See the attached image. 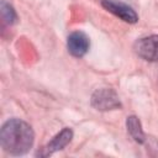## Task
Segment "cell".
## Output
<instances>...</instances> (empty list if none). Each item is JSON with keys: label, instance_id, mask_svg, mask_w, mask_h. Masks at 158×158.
Instances as JSON below:
<instances>
[{"label": "cell", "instance_id": "8992f818", "mask_svg": "<svg viewBox=\"0 0 158 158\" xmlns=\"http://www.w3.org/2000/svg\"><path fill=\"white\" fill-rule=\"evenodd\" d=\"M67 47H68V51L72 56L80 58V57L85 56V53L89 51L90 41L84 32L74 31L68 36Z\"/></svg>", "mask_w": 158, "mask_h": 158}, {"label": "cell", "instance_id": "5b68a950", "mask_svg": "<svg viewBox=\"0 0 158 158\" xmlns=\"http://www.w3.org/2000/svg\"><path fill=\"white\" fill-rule=\"evenodd\" d=\"M73 138V131L68 127L63 128L59 133H57L41 151L37 152V156L40 157H48L51 154H53L57 151L63 149Z\"/></svg>", "mask_w": 158, "mask_h": 158}, {"label": "cell", "instance_id": "52a82bcc", "mask_svg": "<svg viewBox=\"0 0 158 158\" xmlns=\"http://www.w3.org/2000/svg\"><path fill=\"white\" fill-rule=\"evenodd\" d=\"M126 125H127V131L128 133L131 135V137L138 142V143H143L146 141V135L142 130V126H141V122L138 120V117L136 116H130L127 117V121H126Z\"/></svg>", "mask_w": 158, "mask_h": 158}, {"label": "cell", "instance_id": "7a4b0ae2", "mask_svg": "<svg viewBox=\"0 0 158 158\" xmlns=\"http://www.w3.org/2000/svg\"><path fill=\"white\" fill-rule=\"evenodd\" d=\"M91 105L96 110L100 111H109V110H116L121 107V102L118 100V96L116 93L111 89L102 88L94 91L91 96Z\"/></svg>", "mask_w": 158, "mask_h": 158}, {"label": "cell", "instance_id": "3957f363", "mask_svg": "<svg viewBox=\"0 0 158 158\" xmlns=\"http://www.w3.org/2000/svg\"><path fill=\"white\" fill-rule=\"evenodd\" d=\"M101 5L109 12H111L115 16L120 17L125 22L136 23L138 21V16H137L136 11L131 6H128V5H126V4L121 2V1H116V0H101Z\"/></svg>", "mask_w": 158, "mask_h": 158}, {"label": "cell", "instance_id": "ba28073f", "mask_svg": "<svg viewBox=\"0 0 158 158\" xmlns=\"http://www.w3.org/2000/svg\"><path fill=\"white\" fill-rule=\"evenodd\" d=\"M1 16H2L4 21L6 23H9V25L15 23L16 22V19H17L14 7L10 4H7L5 0L1 1Z\"/></svg>", "mask_w": 158, "mask_h": 158}, {"label": "cell", "instance_id": "277c9868", "mask_svg": "<svg viewBox=\"0 0 158 158\" xmlns=\"http://www.w3.org/2000/svg\"><path fill=\"white\" fill-rule=\"evenodd\" d=\"M135 51L141 58L146 60H158V36L153 35L138 40L135 43Z\"/></svg>", "mask_w": 158, "mask_h": 158}, {"label": "cell", "instance_id": "6da1fadb", "mask_svg": "<svg viewBox=\"0 0 158 158\" xmlns=\"http://www.w3.org/2000/svg\"><path fill=\"white\" fill-rule=\"evenodd\" d=\"M35 141V133L32 127L20 120H7L0 131V142L5 152L12 156H21L30 151Z\"/></svg>", "mask_w": 158, "mask_h": 158}]
</instances>
